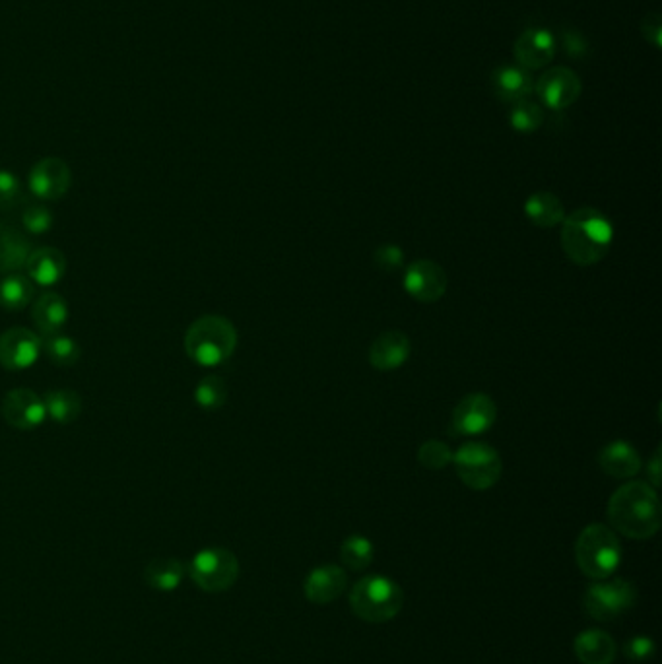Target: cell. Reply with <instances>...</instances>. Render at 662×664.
Returning <instances> with one entry per match:
<instances>
[{
  "label": "cell",
  "mask_w": 662,
  "mask_h": 664,
  "mask_svg": "<svg viewBox=\"0 0 662 664\" xmlns=\"http://www.w3.org/2000/svg\"><path fill=\"white\" fill-rule=\"evenodd\" d=\"M610 525L633 540L655 536L662 523L661 501L657 488L649 482H628L608 501Z\"/></svg>",
  "instance_id": "6da1fadb"
},
{
  "label": "cell",
  "mask_w": 662,
  "mask_h": 664,
  "mask_svg": "<svg viewBox=\"0 0 662 664\" xmlns=\"http://www.w3.org/2000/svg\"><path fill=\"white\" fill-rule=\"evenodd\" d=\"M562 224L563 253L571 263L593 266L608 255L614 239V226L606 214L585 206L569 214Z\"/></svg>",
  "instance_id": "7a4b0ae2"
},
{
  "label": "cell",
  "mask_w": 662,
  "mask_h": 664,
  "mask_svg": "<svg viewBox=\"0 0 662 664\" xmlns=\"http://www.w3.org/2000/svg\"><path fill=\"white\" fill-rule=\"evenodd\" d=\"M237 331L226 317L204 315L185 334L187 356L202 367H216L232 358Z\"/></svg>",
  "instance_id": "3957f363"
},
{
  "label": "cell",
  "mask_w": 662,
  "mask_h": 664,
  "mask_svg": "<svg viewBox=\"0 0 662 664\" xmlns=\"http://www.w3.org/2000/svg\"><path fill=\"white\" fill-rule=\"evenodd\" d=\"M404 595L400 585L383 575H367L350 593L352 612L369 624L389 622L402 610Z\"/></svg>",
  "instance_id": "277c9868"
},
{
  "label": "cell",
  "mask_w": 662,
  "mask_h": 664,
  "mask_svg": "<svg viewBox=\"0 0 662 664\" xmlns=\"http://www.w3.org/2000/svg\"><path fill=\"white\" fill-rule=\"evenodd\" d=\"M575 558L583 575L598 581L608 579L622 560V546L616 532L600 523L585 527L575 544Z\"/></svg>",
  "instance_id": "5b68a950"
},
{
  "label": "cell",
  "mask_w": 662,
  "mask_h": 664,
  "mask_svg": "<svg viewBox=\"0 0 662 664\" xmlns=\"http://www.w3.org/2000/svg\"><path fill=\"white\" fill-rule=\"evenodd\" d=\"M453 465L464 486L476 492L494 488L503 472V461L496 447L484 441L463 443L453 453Z\"/></svg>",
  "instance_id": "8992f818"
},
{
  "label": "cell",
  "mask_w": 662,
  "mask_h": 664,
  "mask_svg": "<svg viewBox=\"0 0 662 664\" xmlns=\"http://www.w3.org/2000/svg\"><path fill=\"white\" fill-rule=\"evenodd\" d=\"M189 575L206 593H224L239 577V560L228 548H206L189 562Z\"/></svg>",
  "instance_id": "52a82bcc"
},
{
  "label": "cell",
  "mask_w": 662,
  "mask_h": 664,
  "mask_svg": "<svg viewBox=\"0 0 662 664\" xmlns=\"http://www.w3.org/2000/svg\"><path fill=\"white\" fill-rule=\"evenodd\" d=\"M637 602V589L626 579H612L595 583L583 597V608L598 622H612L620 618Z\"/></svg>",
  "instance_id": "ba28073f"
},
{
  "label": "cell",
  "mask_w": 662,
  "mask_h": 664,
  "mask_svg": "<svg viewBox=\"0 0 662 664\" xmlns=\"http://www.w3.org/2000/svg\"><path fill=\"white\" fill-rule=\"evenodd\" d=\"M497 406L484 393L466 395L453 410V432L464 437H476L488 432L496 424Z\"/></svg>",
  "instance_id": "9c48e42d"
},
{
  "label": "cell",
  "mask_w": 662,
  "mask_h": 664,
  "mask_svg": "<svg viewBox=\"0 0 662 664\" xmlns=\"http://www.w3.org/2000/svg\"><path fill=\"white\" fill-rule=\"evenodd\" d=\"M581 78L565 67H556L544 72L534 84V92L550 109H565L581 96Z\"/></svg>",
  "instance_id": "30bf717a"
},
{
  "label": "cell",
  "mask_w": 662,
  "mask_h": 664,
  "mask_svg": "<svg viewBox=\"0 0 662 664\" xmlns=\"http://www.w3.org/2000/svg\"><path fill=\"white\" fill-rule=\"evenodd\" d=\"M43 346L35 332L14 327L0 334V366L10 371H24L39 360Z\"/></svg>",
  "instance_id": "8fae6325"
},
{
  "label": "cell",
  "mask_w": 662,
  "mask_h": 664,
  "mask_svg": "<svg viewBox=\"0 0 662 664\" xmlns=\"http://www.w3.org/2000/svg\"><path fill=\"white\" fill-rule=\"evenodd\" d=\"M404 288L422 303H435L447 292V274L443 266L422 259L412 263L404 272Z\"/></svg>",
  "instance_id": "7c38bea8"
},
{
  "label": "cell",
  "mask_w": 662,
  "mask_h": 664,
  "mask_svg": "<svg viewBox=\"0 0 662 664\" xmlns=\"http://www.w3.org/2000/svg\"><path fill=\"white\" fill-rule=\"evenodd\" d=\"M2 418L16 430H35L45 418L43 399L30 389H14L2 400Z\"/></svg>",
  "instance_id": "4fadbf2b"
},
{
  "label": "cell",
  "mask_w": 662,
  "mask_h": 664,
  "mask_svg": "<svg viewBox=\"0 0 662 664\" xmlns=\"http://www.w3.org/2000/svg\"><path fill=\"white\" fill-rule=\"evenodd\" d=\"M70 183V167L59 158H43L30 171V191L37 199H63L70 189Z\"/></svg>",
  "instance_id": "5bb4252c"
},
{
  "label": "cell",
  "mask_w": 662,
  "mask_h": 664,
  "mask_svg": "<svg viewBox=\"0 0 662 664\" xmlns=\"http://www.w3.org/2000/svg\"><path fill=\"white\" fill-rule=\"evenodd\" d=\"M556 55V39L548 30L530 28L515 41V59L519 67L536 70L546 67Z\"/></svg>",
  "instance_id": "9a60e30c"
},
{
  "label": "cell",
  "mask_w": 662,
  "mask_h": 664,
  "mask_svg": "<svg viewBox=\"0 0 662 664\" xmlns=\"http://www.w3.org/2000/svg\"><path fill=\"white\" fill-rule=\"evenodd\" d=\"M348 587V575L342 567L338 565H321L315 567L305 583H303V593L305 598L313 604H331L332 600L342 597V593Z\"/></svg>",
  "instance_id": "2e32d148"
},
{
  "label": "cell",
  "mask_w": 662,
  "mask_h": 664,
  "mask_svg": "<svg viewBox=\"0 0 662 664\" xmlns=\"http://www.w3.org/2000/svg\"><path fill=\"white\" fill-rule=\"evenodd\" d=\"M410 354V338L402 331H387L373 340L369 348V364L379 371H395L408 362Z\"/></svg>",
  "instance_id": "e0dca14e"
},
{
  "label": "cell",
  "mask_w": 662,
  "mask_h": 664,
  "mask_svg": "<svg viewBox=\"0 0 662 664\" xmlns=\"http://www.w3.org/2000/svg\"><path fill=\"white\" fill-rule=\"evenodd\" d=\"M28 278L35 286L51 288L59 284L67 274V257L55 247L34 249L26 261Z\"/></svg>",
  "instance_id": "ac0fdd59"
},
{
  "label": "cell",
  "mask_w": 662,
  "mask_h": 664,
  "mask_svg": "<svg viewBox=\"0 0 662 664\" xmlns=\"http://www.w3.org/2000/svg\"><path fill=\"white\" fill-rule=\"evenodd\" d=\"M598 465L600 468L618 480H628L641 470V457L633 445L628 441L618 439L608 443L600 453H598Z\"/></svg>",
  "instance_id": "d6986e66"
},
{
  "label": "cell",
  "mask_w": 662,
  "mask_h": 664,
  "mask_svg": "<svg viewBox=\"0 0 662 664\" xmlns=\"http://www.w3.org/2000/svg\"><path fill=\"white\" fill-rule=\"evenodd\" d=\"M494 94L505 103L529 100L534 92V80L529 70L515 65H501L492 72Z\"/></svg>",
  "instance_id": "ffe728a7"
},
{
  "label": "cell",
  "mask_w": 662,
  "mask_h": 664,
  "mask_svg": "<svg viewBox=\"0 0 662 664\" xmlns=\"http://www.w3.org/2000/svg\"><path fill=\"white\" fill-rule=\"evenodd\" d=\"M573 649L581 664H612L618 653L612 635L602 630L581 631L575 637Z\"/></svg>",
  "instance_id": "44dd1931"
},
{
  "label": "cell",
  "mask_w": 662,
  "mask_h": 664,
  "mask_svg": "<svg viewBox=\"0 0 662 664\" xmlns=\"http://www.w3.org/2000/svg\"><path fill=\"white\" fill-rule=\"evenodd\" d=\"M30 253L32 245L24 233L8 224H0V274H10L26 266Z\"/></svg>",
  "instance_id": "7402d4cb"
},
{
  "label": "cell",
  "mask_w": 662,
  "mask_h": 664,
  "mask_svg": "<svg viewBox=\"0 0 662 664\" xmlns=\"http://www.w3.org/2000/svg\"><path fill=\"white\" fill-rule=\"evenodd\" d=\"M32 319H34L35 327L45 336L63 331V327L67 325L68 321L67 301L53 292L43 294L41 298L34 301Z\"/></svg>",
  "instance_id": "603a6c76"
},
{
  "label": "cell",
  "mask_w": 662,
  "mask_h": 664,
  "mask_svg": "<svg viewBox=\"0 0 662 664\" xmlns=\"http://www.w3.org/2000/svg\"><path fill=\"white\" fill-rule=\"evenodd\" d=\"M525 214L534 226L544 228V230L556 228L565 220L562 200L548 191L532 193L525 202Z\"/></svg>",
  "instance_id": "cb8c5ba5"
},
{
  "label": "cell",
  "mask_w": 662,
  "mask_h": 664,
  "mask_svg": "<svg viewBox=\"0 0 662 664\" xmlns=\"http://www.w3.org/2000/svg\"><path fill=\"white\" fill-rule=\"evenodd\" d=\"M185 577V564L177 558H156L144 569V581L154 591H175Z\"/></svg>",
  "instance_id": "d4e9b609"
},
{
  "label": "cell",
  "mask_w": 662,
  "mask_h": 664,
  "mask_svg": "<svg viewBox=\"0 0 662 664\" xmlns=\"http://www.w3.org/2000/svg\"><path fill=\"white\" fill-rule=\"evenodd\" d=\"M34 299V282L18 272L4 274L0 280V305L10 311L28 307Z\"/></svg>",
  "instance_id": "484cf974"
},
{
  "label": "cell",
  "mask_w": 662,
  "mask_h": 664,
  "mask_svg": "<svg viewBox=\"0 0 662 664\" xmlns=\"http://www.w3.org/2000/svg\"><path fill=\"white\" fill-rule=\"evenodd\" d=\"M47 416L57 424H70L82 412V399L76 391L70 389H55L49 391L43 399Z\"/></svg>",
  "instance_id": "4316f807"
},
{
  "label": "cell",
  "mask_w": 662,
  "mask_h": 664,
  "mask_svg": "<svg viewBox=\"0 0 662 664\" xmlns=\"http://www.w3.org/2000/svg\"><path fill=\"white\" fill-rule=\"evenodd\" d=\"M375 556L373 542L362 534H352L342 542L340 548V560L352 571H364L367 569Z\"/></svg>",
  "instance_id": "83f0119b"
},
{
  "label": "cell",
  "mask_w": 662,
  "mask_h": 664,
  "mask_svg": "<svg viewBox=\"0 0 662 664\" xmlns=\"http://www.w3.org/2000/svg\"><path fill=\"white\" fill-rule=\"evenodd\" d=\"M41 346L47 354V358L55 364V366H74L80 358V346L74 338H70L63 332H55V334H47L41 340Z\"/></svg>",
  "instance_id": "f1b7e54d"
},
{
  "label": "cell",
  "mask_w": 662,
  "mask_h": 664,
  "mask_svg": "<svg viewBox=\"0 0 662 664\" xmlns=\"http://www.w3.org/2000/svg\"><path fill=\"white\" fill-rule=\"evenodd\" d=\"M509 121H511V127L519 133H534L544 123L542 105L530 100L517 101V103H513Z\"/></svg>",
  "instance_id": "f546056e"
},
{
  "label": "cell",
  "mask_w": 662,
  "mask_h": 664,
  "mask_svg": "<svg viewBox=\"0 0 662 664\" xmlns=\"http://www.w3.org/2000/svg\"><path fill=\"white\" fill-rule=\"evenodd\" d=\"M195 400L204 410H218L228 400V385L216 375L204 377L195 389Z\"/></svg>",
  "instance_id": "4dcf8cb0"
},
{
  "label": "cell",
  "mask_w": 662,
  "mask_h": 664,
  "mask_svg": "<svg viewBox=\"0 0 662 664\" xmlns=\"http://www.w3.org/2000/svg\"><path fill=\"white\" fill-rule=\"evenodd\" d=\"M418 463L428 470H441L453 463V451L439 439L426 441L418 451Z\"/></svg>",
  "instance_id": "1f68e13d"
},
{
  "label": "cell",
  "mask_w": 662,
  "mask_h": 664,
  "mask_svg": "<svg viewBox=\"0 0 662 664\" xmlns=\"http://www.w3.org/2000/svg\"><path fill=\"white\" fill-rule=\"evenodd\" d=\"M53 212L43 204H30L22 212V226L26 232L41 235L53 228Z\"/></svg>",
  "instance_id": "d6a6232c"
},
{
  "label": "cell",
  "mask_w": 662,
  "mask_h": 664,
  "mask_svg": "<svg viewBox=\"0 0 662 664\" xmlns=\"http://www.w3.org/2000/svg\"><path fill=\"white\" fill-rule=\"evenodd\" d=\"M22 200L24 193L20 179L10 171L0 169V210H10L18 206Z\"/></svg>",
  "instance_id": "836d02e7"
},
{
  "label": "cell",
  "mask_w": 662,
  "mask_h": 664,
  "mask_svg": "<svg viewBox=\"0 0 662 664\" xmlns=\"http://www.w3.org/2000/svg\"><path fill=\"white\" fill-rule=\"evenodd\" d=\"M657 647H655V641L647 635H637L633 639H629L626 643V659L631 661V663H645L649 659H653Z\"/></svg>",
  "instance_id": "e575fe53"
},
{
  "label": "cell",
  "mask_w": 662,
  "mask_h": 664,
  "mask_svg": "<svg viewBox=\"0 0 662 664\" xmlns=\"http://www.w3.org/2000/svg\"><path fill=\"white\" fill-rule=\"evenodd\" d=\"M404 263V253L397 245H383L375 251V265L385 272H395Z\"/></svg>",
  "instance_id": "d590c367"
},
{
  "label": "cell",
  "mask_w": 662,
  "mask_h": 664,
  "mask_svg": "<svg viewBox=\"0 0 662 664\" xmlns=\"http://www.w3.org/2000/svg\"><path fill=\"white\" fill-rule=\"evenodd\" d=\"M643 35L647 41H651L655 47H661V18L659 14H649L643 20Z\"/></svg>",
  "instance_id": "8d00e7d4"
},
{
  "label": "cell",
  "mask_w": 662,
  "mask_h": 664,
  "mask_svg": "<svg viewBox=\"0 0 662 664\" xmlns=\"http://www.w3.org/2000/svg\"><path fill=\"white\" fill-rule=\"evenodd\" d=\"M563 45H565V51L573 57H579V55H585L587 51V43L581 35L577 32H565L563 34Z\"/></svg>",
  "instance_id": "74e56055"
},
{
  "label": "cell",
  "mask_w": 662,
  "mask_h": 664,
  "mask_svg": "<svg viewBox=\"0 0 662 664\" xmlns=\"http://www.w3.org/2000/svg\"><path fill=\"white\" fill-rule=\"evenodd\" d=\"M647 478L653 488H659V484H661V447L655 451L653 459L647 463Z\"/></svg>",
  "instance_id": "f35d334b"
}]
</instances>
